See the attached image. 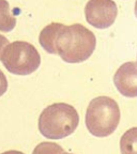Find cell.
<instances>
[{
    "mask_svg": "<svg viewBox=\"0 0 137 154\" xmlns=\"http://www.w3.org/2000/svg\"><path fill=\"white\" fill-rule=\"evenodd\" d=\"M96 45L95 35L80 24L61 28L56 40L57 55L67 63H80L93 54Z\"/></svg>",
    "mask_w": 137,
    "mask_h": 154,
    "instance_id": "6da1fadb",
    "label": "cell"
},
{
    "mask_svg": "<svg viewBox=\"0 0 137 154\" xmlns=\"http://www.w3.org/2000/svg\"><path fill=\"white\" fill-rule=\"evenodd\" d=\"M79 123V116L73 106L55 103L47 106L39 118V131L48 139H62L73 134Z\"/></svg>",
    "mask_w": 137,
    "mask_h": 154,
    "instance_id": "7a4b0ae2",
    "label": "cell"
},
{
    "mask_svg": "<svg viewBox=\"0 0 137 154\" xmlns=\"http://www.w3.org/2000/svg\"><path fill=\"white\" fill-rule=\"evenodd\" d=\"M90 134L95 137H107L118 128L120 109L115 100L108 96H98L88 105L85 118Z\"/></svg>",
    "mask_w": 137,
    "mask_h": 154,
    "instance_id": "3957f363",
    "label": "cell"
},
{
    "mask_svg": "<svg viewBox=\"0 0 137 154\" xmlns=\"http://www.w3.org/2000/svg\"><path fill=\"white\" fill-rule=\"evenodd\" d=\"M1 62L10 73L25 76L38 70L41 64V56L32 44L15 41L5 48Z\"/></svg>",
    "mask_w": 137,
    "mask_h": 154,
    "instance_id": "277c9868",
    "label": "cell"
},
{
    "mask_svg": "<svg viewBox=\"0 0 137 154\" xmlns=\"http://www.w3.org/2000/svg\"><path fill=\"white\" fill-rule=\"evenodd\" d=\"M118 8L113 0H89L85 8L88 24L98 29H106L115 23Z\"/></svg>",
    "mask_w": 137,
    "mask_h": 154,
    "instance_id": "5b68a950",
    "label": "cell"
},
{
    "mask_svg": "<svg viewBox=\"0 0 137 154\" xmlns=\"http://www.w3.org/2000/svg\"><path fill=\"white\" fill-rule=\"evenodd\" d=\"M114 84L122 95L126 97H136L137 63L131 61L121 65L114 76Z\"/></svg>",
    "mask_w": 137,
    "mask_h": 154,
    "instance_id": "8992f818",
    "label": "cell"
},
{
    "mask_svg": "<svg viewBox=\"0 0 137 154\" xmlns=\"http://www.w3.org/2000/svg\"><path fill=\"white\" fill-rule=\"evenodd\" d=\"M62 27H63V24L51 23V24L47 25L45 28H43V30H42L41 33H40V36H39L40 45H41L48 54L57 55V51H56V40H57V36Z\"/></svg>",
    "mask_w": 137,
    "mask_h": 154,
    "instance_id": "52a82bcc",
    "label": "cell"
},
{
    "mask_svg": "<svg viewBox=\"0 0 137 154\" xmlns=\"http://www.w3.org/2000/svg\"><path fill=\"white\" fill-rule=\"evenodd\" d=\"M16 26V18L10 10L7 0H0V31L10 32Z\"/></svg>",
    "mask_w": 137,
    "mask_h": 154,
    "instance_id": "ba28073f",
    "label": "cell"
},
{
    "mask_svg": "<svg viewBox=\"0 0 137 154\" xmlns=\"http://www.w3.org/2000/svg\"><path fill=\"white\" fill-rule=\"evenodd\" d=\"M121 154H137V128L128 130L120 139Z\"/></svg>",
    "mask_w": 137,
    "mask_h": 154,
    "instance_id": "9c48e42d",
    "label": "cell"
},
{
    "mask_svg": "<svg viewBox=\"0 0 137 154\" xmlns=\"http://www.w3.org/2000/svg\"><path fill=\"white\" fill-rule=\"evenodd\" d=\"M64 152L62 147L54 142H41L34 148L32 154H62Z\"/></svg>",
    "mask_w": 137,
    "mask_h": 154,
    "instance_id": "30bf717a",
    "label": "cell"
},
{
    "mask_svg": "<svg viewBox=\"0 0 137 154\" xmlns=\"http://www.w3.org/2000/svg\"><path fill=\"white\" fill-rule=\"evenodd\" d=\"M8 90V80L5 75L3 72L0 70V96H2L3 94L7 92Z\"/></svg>",
    "mask_w": 137,
    "mask_h": 154,
    "instance_id": "8fae6325",
    "label": "cell"
},
{
    "mask_svg": "<svg viewBox=\"0 0 137 154\" xmlns=\"http://www.w3.org/2000/svg\"><path fill=\"white\" fill-rule=\"evenodd\" d=\"M9 41H8V38L5 36L1 35L0 34V60H1V56H2V53L5 51V48L9 45Z\"/></svg>",
    "mask_w": 137,
    "mask_h": 154,
    "instance_id": "7c38bea8",
    "label": "cell"
},
{
    "mask_svg": "<svg viewBox=\"0 0 137 154\" xmlns=\"http://www.w3.org/2000/svg\"><path fill=\"white\" fill-rule=\"evenodd\" d=\"M1 154H25L20 151H16V150H11V151H7V152H3Z\"/></svg>",
    "mask_w": 137,
    "mask_h": 154,
    "instance_id": "4fadbf2b",
    "label": "cell"
},
{
    "mask_svg": "<svg viewBox=\"0 0 137 154\" xmlns=\"http://www.w3.org/2000/svg\"><path fill=\"white\" fill-rule=\"evenodd\" d=\"M135 16L137 17V0H136V2H135Z\"/></svg>",
    "mask_w": 137,
    "mask_h": 154,
    "instance_id": "5bb4252c",
    "label": "cell"
},
{
    "mask_svg": "<svg viewBox=\"0 0 137 154\" xmlns=\"http://www.w3.org/2000/svg\"><path fill=\"white\" fill-rule=\"evenodd\" d=\"M62 154H73V153H65V152H63Z\"/></svg>",
    "mask_w": 137,
    "mask_h": 154,
    "instance_id": "9a60e30c",
    "label": "cell"
}]
</instances>
